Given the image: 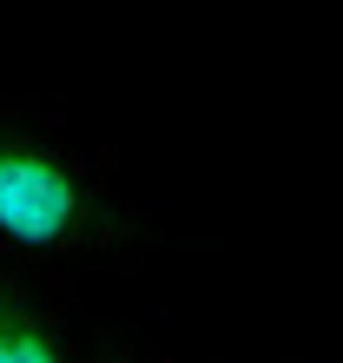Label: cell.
<instances>
[{"label": "cell", "mask_w": 343, "mask_h": 363, "mask_svg": "<svg viewBox=\"0 0 343 363\" xmlns=\"http://www.w3.org/2000/svg\"><path fill=\"white\" fill-rule=\"evenodd\" d=\"M152 231L119 185V159L40 99H0V264L79 284L113 264L133 277Z\"/></svg>", "instance_id": "cell-1"}, {"label": "cell", "mask_w": 343, "mask_h": 363, "mask_svg": "<svg viewBox=\"0 0 343 363\" xmlns=\"http://www.w3.org/2000/svg\"><path fill=\"white\" fill-rule=\"evenodd\" d=\"M0 363H86L73 330V284L0 264Z\"/></svg>", "instance_id": "cell-2"}, {"label": "cell", "mask_w": 343, "mask_h": 363, "mask_svg": "<svg viewBox=\"0 0 343 363\" xmlns=\"http://www.w3.org/2000/svg\"><path fill=\"white\" fill-rule=\"evenodd\" d=\"M86 363H165V357L145 350L139 337L119 324V317H99V324L86 330Z\"/></svg>", "instance_id": "cell-3"}]
</instances>
